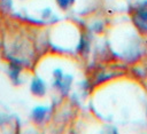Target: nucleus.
<instances>
[{"instance_id": "obj_1", "label": "nucleus", "mask_w": 147, "mask_h": 134, "mask_svg": "<svg viewBox=\"0 0 147 134\" xmlns=\"http://www.w3.org/2000/svg\"><path fill=\"white\" fill-rule=\"evenodd\" d=\"M31 89H32V92H33L34 94H37V95H41V94H44V92H45L44 82H42L40 79L36 78V79L32 81Z\"/></svg>"}, {"instance_id": "obj_2", "label": "nucleus", "mask_w": 147, "mask_h": 134, "mask_svg": "<svg viewBox=\"0 0 147 134\" xmlns=\"http://www.w3.org/2000/svg\"><path fill=\"white\" fill-rule=\"evenodd\" d=\"M46 111H47L46 108H44V107H37V108L33 110V117H34V119L38 120V121H40V120L44 118Z\"/></svg>"}, {"instance_id": "obj_3", "label": "nucleus", "mask_w": 147, "mask_h": 134, "mask_svg": "<svg viewBox=\"0 0 147 134\" xmlns=\"http://www.w3.org/2000/svg\"><path fill=\"white\" fill-rule=\"evenodd\" d=\"M72 2H74V0H59V3L61 5L62 8H67V7H69Z\"/></svg>"}]
</instances>
